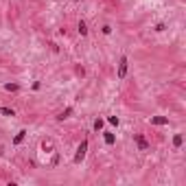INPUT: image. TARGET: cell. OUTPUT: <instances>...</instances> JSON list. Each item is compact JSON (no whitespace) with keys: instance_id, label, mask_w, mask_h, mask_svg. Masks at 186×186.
Instances as JSON below:
<instances>
[{"instance_id":"cell-1","label":"cell","mask_w":186,"mask_h":186,"mask_svg":"<svg viewBox=\"0 0 186 186\" xmlns=\"http://www.w3.org/2000/svg\"><path fill=\"white\" fill-rule=\"evenodd\" d=\"M86 151H88V140H83V142L77 147V153H74V162H77V164L83 160V158H86Z\"/></svg>"},{"instance_id":"cell-2","label":"cell","mask_w":186,"mask_h":186,"mask_svg":"<svg viewBox=\"0 0 186 186\" xmlns=\"http://www.w3.org/2000/svg\"><path fill=\"white\" fill-rule=\"evenodd\" d=\"M134 140H136V145H138V149H140V151H149V142L145 140L142 134H134Z\"/></svg>"},{"instance_id":"cell-3","label":"cell","mask_w":186,"mask_h":186,"mask_svg":"<svg viewBox=\"0 0 186 186\" xmlns=\"http://www.w3.org/2000/svg\"><path fill=\"white\" fill-rule=\"evenodd\" d=\"M127 57H120V64H118V79H125V74H127Z\"/></svg>"},{"instance_id":"cell-4","label":"cell","mask_w":186,"mask_h":186,"mask_svg":"<svg viewBox=\"0 0 186 186\" xmlns=\"http://www.w3.org/2000/svg\"><path fill=\"white\" fill-rule=\"evenodd\" d=\"M182 142H184V136H182V134H175V136H173V147H175V149H180Z\"/></svg>"},{"instance_id":"cell-5","label":"cell","mask_w":186,"mask_h":186,"mask_svg":"<svg viewBox=\"0 0 186 186\" xmlns=\"http://www.w3.org/2000/svg\"><path fill=\"white\" fill-rule=\"evenodd\" d=\"M151 123H153V125H166V123H169V118H164V116H153Z\"/></svg>"},{"instance_id":"cell-6","label":"cell","mask_w":186,"mask_h":186,"mask_svg":"<svg viewBox=\"0 0 186 186\" xmlns=\"http://www.w3.org/2000/svg\"><path fill=\"white\" fill-rule=\"evenodd\" d=\"M103 138H105V142H107V145H114V142H116V138H114V134H112V132H105Z\"/></svg>"},{"instance_id":"cell-7","label":"cell","mask_w":186,"mask_h":186,"mask_svg":"<svg viewBox=\"0 0 186 186\" xmlns=\"http://www.w3.org/2000/svg\"><path fill=\"white\" fill-rule=\"evenodd\" d=\"M24 136H26V132H24V129H22V132H18V136L13 138V145H20V142L24 140Z\"/></svg>"},{"instance_id":"cell-8","label":"cell","mask_w":186,"mask_h":186,"mask_svg":"<svg viewBox=\"0 0 186 186\" xmlns=\"http://www.w3.org/2000/svg\"><path fill=\"white\" fill-rule=\"evenodd\" d=\"M70 114H72V107H68V109H64V112H61V114L57 116V120H64V118H68Z\"/></svg>"},{"instance_id":"cell-9","label":"cell","mask_w":186,"mask_h":186,"mask_svg":"<svg viewBox=\"0 0 186 186\" xmlns=\"http://www.w3.org/2000/svg\"><path fill=\"white\" fill-rule=\"evenodd\" d=\"M0 112H2L5 116H15V112H13L11 107H0Z\"/></svg>"},{"instance_id":"cell-10","label":"cell","mask_w":186,"mask_h":186,"mask_svg":"<svg viewBox=\"0 0 186 186\" xmlns=\"http://www.w3.org/2000/svg\"><path fill=\"white\" fill-rule=\"evenodd\" d=\"M103 129V118H96L94 120V132H101Z\"/></svg>"},{"instance_id":"cell-11","label":"cell","mask_w":186,"mask_h":186,"mask_svg":"<svg viewBox=\"0 0 186 186\" xmlns=\"http://www.w3.org/2000/svg\"><path fill=\"white\" fill-rule=\"evenodd\" d=\"M79 33L81 35H88V26H86V22H83V20L79 22Z\"/></svg>"},{"instance_id":"cell-12","label":"cell","mask_w":186,"mask_h":186,"mask_svg":"<svg viewBox=\"0 0 186 186\" xmlns=\"http://www.w3.org/2000/svg\"><path fill=\"white\" fill-rule=\"evenodd\" d=\"M5 90H7V92H18L20 88H18L15 83H7V86H5Z\"/></svg>"},{"instance_id":"cell-13","label":"cell","mask_w":186,"mask_h":186,"mask_svg":"<svg viewBox=\"0 0 186 186\" xmlns=\"http://www.w3.org/2000/svg\"><path fill=\"white\" fill-rule=\"evenodd\" d=\"M107 123H112V125H118V118H116V116H109V118H107Z\"/></svg>"},{"instance_id":"cell-14","label":"cell","mask_w":186,"mask_h":186,"mask_svg":"<svg viewBox=\"0 0 186 186\" xmlns=\"http://www.w3.org/2000/svg\"><path fill=\"white\" fill-rule=\"evenodd\" d=\"M103 33H105V35H109V33H112V26H109V24H105V26H103Z\"/></svg>"},{"instance_id":"cell-15","label":"cell","mask_w":186,"mask_h":186,"mask_svg":"<svg viewBox=\"0 0 186 186\" xmlns=\"http://www.w3.org/2000/svg\"><path fill=\"white\" fill-rule=\"evenodd\" d=\"M42 147H44V149H48V151H51V149H53V142H51V140H48V142H44V145H42Z\"/></svg>"},{"instance_id":"cell-16","label":"cell","mask_w":186,"mask_h":186,"mask_svg":"<svg viewBox=\"0 0 186 186\" xmlns=\"http://www.w3.org/2000/svg\"><path fill=\"white\" fill-rule=\"evenodd\" d=\"M74 2H79V0H74Z\"/></svg>"}]
</instances>
